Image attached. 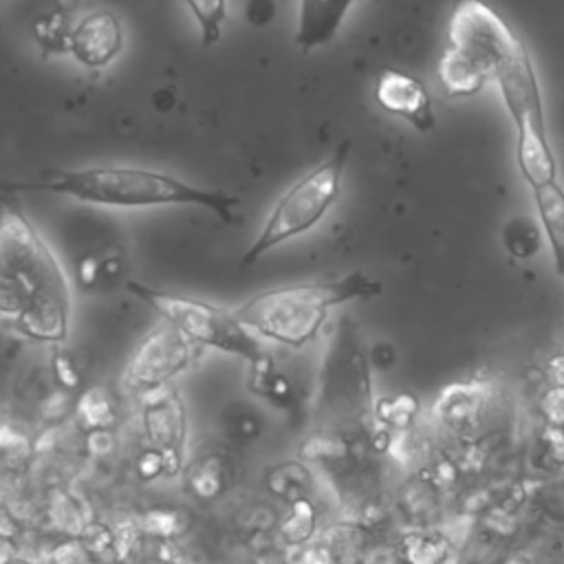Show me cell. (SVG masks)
Returning a JSON list of instances; mask_svg holds the SVG:
<instances>
[{"label": "cell", "instance_id": "obj_23", "mask_svg": "<svg viewBox=\"0 0 564 564\" xmlns=\"http://www.w3.org/2000/svg\"><path fill=\"white\" fill-rule=\"evenodd\" d=\"M542 414L546 425H562L564 427V386H553L542 394L540 401Z\"/></svg>", "mask_w": 564, "mask_h": 564}, {"label": "cell", "instance_id": "obj_18", "mask_svg": "<svg viewBox=\"0 0 564 564\" xmlns=\"http://www.w3.org/2000/svg\"><path fill=\"white\" fill-rule=\"evenodd\" d=\"M77 414L88 427H106L115 419V401L106 388L93 386L79 397Z\"/></svg>", "mask_w": 564, "mask_h": 564}, {"label": "cell", "instance_id": "obj_30", "mask_svg": "<svg viewBox=\"0 0 564 564\" xmlns=\"http://www.w3.org/2000/svg\"><path fill=\"white\" fill-rule=\"evenodd\" d=\"M20 436L11 427H0V447H13Z\"/></svg>", "mask_w": 564, "mask_h": 564}, {"label": "cell", "instance_id": "obj_14", "mask_svg": "<svg viewBox=\"0 0 564 564\" xmlns=\"http://www.w3.org/2000/svg\"><path fill=\"white\" fill-rule=\"evenodd\" d=\"M487 397H489V388L482 381L452 383L438 392L432 412L443 425L465 430L478 423L485 410Z\"/></svg>", "mask_w": 564, "mask_h": 564}, {"label": "cell", "instance_id": "obj_20", "mask_svg": "<svg viewBox=\"0 0 564 564\" xmlns=\"http://www.w3.org/2000/svg\"><path fill=\"white\" fill-rule=\"evenodd\" d=\"M419 412V399L410 392H399L392 397H383L375 403V416L392 427H408Z\"/></svg>", "mask_w": 564, "mask_h": 564}, {"label": "cell", "instance_id": "obj_24", "mask_svg": "<svg viewBox=\"0 0 564 564\" xmlns=\"http://www.w3.org/2000/svg\"><path fill=\"white\" fill-rule=\"evenodd\" d=\"M53 372L59 386L64 388H75L79 383V370L75 359L66 350H57L53 355Z\"/></svg>", "mask_w": 564, "mask_h": 564}, {"label": "cell", "instance_id": "obj_13", "mask_svg": "<svg viewBox=\"0 0 564 564\" xmlns=\"http://www.w3.org/2000/svg\"><path fill=\"white\" fill-rule=\"evenodd\" d=\"M357 0H297L293 44L311 53L330 44Z\"/></svg>", "mask_w": 564, "mask_h": 564}, {"label": "cell", "instance_id": "obj_11", "mask_svg": "<svg viewBox=\"0 0 564 564\" xmlns=\"http://www.w3.org/2000/svg\"><path fill=\"white\" fill-rule=\"evenodd\" d=\"M375 99L386 112L408 121L419 132H430L436 123L425 84L403 70L383 68L375 84Z\"/></svg>", "mask_w": 564, "mask_h": 564}, {"label": "cell", "instance_id": "obj_5", "mask_svg": "<svg viewBox=\"0 0 564 564\" xmlns=\"http://www.w3.org/2000/svg\"><path fill=\"white\" fill-rule=\"evenodd\" d=\"M126 289L134 297L152 306L163 317V322L178 328L189 341L200 348H216L236 355L249 364H256L267 355L253 333L238 322L234 311H225L216 304L189 295L161 291L137 280H128Z\"/></svg>", "mask_w": 564, "mask_h": 564}, {"label": "cell", "instance_id": "obj_8", "mask_svg": "<svg viewBox=\"0 0 564 564\" xmlns=\"http://www.w3.org/2000/svg\"><path fill=\"white\" fill-rule=\"evenodd\" d=\"M319 405L328 414H364L370 408V361L348 315L339 317L324 355Z\"/></svg>", "mask_w": 564, "mask_h": 564}, {"label": "cell", "instance_id": "obj_25", "mask_svg": "<svg viewBox=\"0 0 564 564\" xmlns=\"http://www.w3.org/2000/svg\"><path fill=\"white\" fill-rule=\"evenodd\" d=\"M101 275H104V258H97V256L88 253L77 264V278H79V284L84 289H93L99 282Z\"/></svg>", "mask_w": 564, "mask_h": 564}, {"label": "cell", "instance_id": "obj_7", "mask_svg": "<svg viewBox=\"0 0 564 564\" xmlns=\"http://www.w3.org/2000/svg\"><path fill=\"white\" fill-rule=\"evenodd\" d=\"M447 48L487 82L529 53L518 33L482 0H456L447 22Z\"/></svg>", "mask_w": 564, "mask_h": 564}, {"label": "cell", "instance_id": "obj_27", "mask_svg": "<svg viewBox=\"0 0 564 564\" xmlns=\"http://www.w3.org/2000/svg\"><path fill=\"white\" fill-rule=\"evenodd\" d=\"M148 531L159 535H170L178 531V520L174 513L167 511H154L148 516Z\"/></svg>", "mask_w": 564, "mask_h": 564}, {"label": "cell", "instance_id": "obj_10", "mask_svg": "<svg viewBox=\"0 0 564 564\" xmlns=\"http://www.w3.org/2000/svg\"><path fill=\"white\" fill-rule=\"evenodd\" d=\"M143 425L154 449L161 454L165 474H176L183 465V445L187 434L185 405L172 386L145 394Z\"/></svg>", "mask_w": 564, "mask_h": 564}, {"label": "cell", "instance_id": "obj_2", "mask_svg": "<svg viewBox=\"0 0 564 564\" xmlns=\"http://www.w3.org/2000/svg\"><path fill=\"white\" fill-rule=\"evenodd\" d=\"M0 192H48L90 205L121 209L189 205L212 212L227 225L236 220V209L240 205V198L229 192L200 187L178 176L139 165H86L53 170L40 178L0 181Z\"/></svg>", "mask_w": 564, "mask_h": 564}, {"label": "cell", "instance_id": "obj_16", "mask_svg": "<svg viewBox=\"0 0 564 564\" xmlns=\"http://www.w3.org/2000/svg\"><path fill=\"white\" fill-rule=\"evenodd\" d=\"M436 75L447 97H471L480 93V88L487 84V79L469 62H465L447 46L438 57Z\"/></svg>", "mask_w": 564, "mask_h": 564}, {"label": "cell", "instance_id": "obj_22", "mask_svg": "<svg viewBox=\"0 0 564 564\" xmlns=\"http://www.w3.org/2000/svg\"><path fill=\"white\" fill-rule=\"evenodd\" d=\"M315 527V509L308 500H297L293 505V511L289 516V520L284 522L282 531L291 542H302L311 535Z\"/></svg>", "mask_w": 564, "mask_h": 564}, {"label": "cell", "instance_id": "obj_29", "mask_svg": "<svg viewBox=\"0 0 564 564\" xmlns=\"http://www.w3.org/2000/svg\"><path fill=\"white\" fill-rule=\"evenodd\" d=\"M381 357V361H379V366L381 368H386V366H390L392 361H394V352H392V346H388V344H379L372 352H370V359L372 361H377Z\"/></svg>", "mask_w": 564, "mask_h": 564}, {"label": "cell", "instance_id": "obj_9", "mask_svg": "<svg viewBox=\"0 0 564 564\" xmlns=\"http://www.w3.org/2000/svg\"><path fill=\"white\" fill-rule=\"evenodd\" d=\"M198 352L200 346L189 341L172 324L161 322L134 348L123 370V388L134 394H150L183 372Z\"/></svg>", "mask_w": 564, "mask_h": 564}, {"label": "cell", "instance_id": "obj_6", "mask_svg": "<svg viewBox=\"0 0 564 564\" xmlns=\"http://www.w3.org/2000/svg\"><path fill=\"white\" fill-rule=\"evenodd\" d=\"M505 108L516 126V161L529 187L557 181V163L546 137L540 82L527 53L496 79Z\"/></svg>", "mask_w": 564, "mask_h": 564}, {"label": "cell", "instance_id": "obj_3", "mask_svg": "<svg viewBox=\"0 0 564 564\" xmlns=\"http://www.w3.org/2000/svg\"><path fill=\"white\" fill-rule=\"evenodd\" d=\"M381 282L364 271L333 280L295 282L262 291L242 302L234 315L251 333L278 344L302 348L315 339L330 308L381 295Z\"/></svg>", "mask_w": 564, "mask_h": 564}, {"label": "cell", "instance_id": "obj_4", "mask_svg": "<svg viewBox=\"0 0 564 564\" xmlns=\"http://www.w3.org/2000/svg\"><path fill=\"white\" fill-rule=\"evenodd\" d=\"M350 148V141H341L273 203L262 229L245 249L240 258L242 264H253L282 242L311 231L328 214L341 192Z\"/></svg>", "mask_w": 564, "mask_h": 564}, {"label": "cell", "instance_id": "obj_1", "mask_svg": "<svg viewBox=\"0 0 564 564\" xmlns=\"http://www.w3.org/2000/svg\"><path fill=\"white\" fill-rule=\"evenodd\" d=\"M66 271L13 194L0 196V319L40 344H64L70 328Z\"/></svg>", "mask_w": 564, "mask_h": 564}, {"label": "cell", "instance_id": "obj_21", "mask_svg": "<svg viewBox=\"0 0 564 564\" xmlns=\"http://www.w3.org/2000/svg\"><path fill=\"white\" fill-rule=\"evenodd\" d=\"M502 236L507 251L520 260L531 258L540 247V234L527 218H511Z\"/></svg>", "mask_w": 564, "mask_h": 564}, {"label": "cell", "instance_id": "obj_19", "mask_svg": "<svg viewBox=\"0 0 564 564\" xmlns=\"http://www.w3.org/2000/svg\"><path fill=\"white\" fill-rule=\"evenodd\" d=\"M403 555L410 564H445L449 557V546L438 535L410 533L403 540Z\"/></svg>", "mask_w": 564, "mask_h": 564}, {"label": "cell", "instance_id": "obj_15", "mask_svg": "<svg viewBox=\"0 0 564 564\" xmlns=\"http://www.w3.org/2000/svg\"><path fill=\"white\" fill-rule=\"evenodd\" d=\"M533 200L540 225L551 245L553 264L557 275L564 278V187L555 183L533 187Z\"/></svg>", "mask_w": 564, "mask_h": 564}, {"label": "cell", "instance_id": "obj_31", "mask_svg": "<svg viewBox=\"0 0 564 564\" xmlns=\"http://www.w3.org/2000/svg\"><path fill=\"white\" fill-rule=\"evenodd\" d=\"M507 564H531V562L524 555H513L507 560Z\"/></svg>", "mask_w": 564, "mask_h": 564}, {"label": "cell", "instance_id": "obj_17", "mask_svg": "<svg viewBox=\"0 0 564 564\" xmlns=\"http://www.w3.org/2000/svg\"><path fill=\"white\" fill-rule=\"evenodd\" d=\"M192 18L198 24L200 44L212 48L223 37V26L227 20V0H185Z\"/></svg>", "mask_w": 564, "mask_h": 564}, {"label": "cell", "instance_id": "obj_28", "mask_svg": "<svg viewBox=\"0 0 564 564\" xmlns=\"http://www.w3.org/2000/svg\"><path fill=\"white\" fill-rule=\"evenodd\" d=\"M549 375L553 379L555 386H564V352L555 355L551 361H549Z\"/></svg>", "mask_w": 564, "mask_h": 564}, {"label": "cell", "instance_id": "obj_26", "mask_svg": "<svg viewBox=\"0 0 564 564\" xmlns=\"http://www.w3.org/2000/svg\"><path fill=\"white\" fill-rule=\"evenodd\" d=\"M542 436H544V445H546V456L555 465H564V427L562 425H546Z\"/></svg>", "mask_w": 564, "mask_h": 564}, {"label": "cell", "instance_id": "obj_12", "mask_svg": "<svg viewBox=\"0 0 564 564\" xmlns=\"http://www.w3.org/2000/svg\"><path fill=\"white\" fill-rule=\"evenodd\" d=\"M123 40L121 20L108 9H97L70 29L68 51L82 66L99 70L123 51Z\"/></svg>", "mask_w": 564, "mask_h": 564}]
</instances>
